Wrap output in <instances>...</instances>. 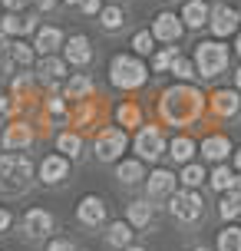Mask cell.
Segmentation results:
<instances>
[{
    "mask_svg": "<svg viewBox=\"0 0 241 251\" xmlns=\"http://www.w3.org/2000/svg\"><path fill=\"white\" fill-rule=\"evenodd\" d=\"M169 212L175 215L178 222H195L202 215V195L195 188H182V192H172V205Z\"/></svg>",
    "mask_w": 241,
    "mask_h": 251,
    "instance_id": "obj_5",
    "label": "cell"
},
{
    "mask_svg": "<svg viewBox=\"0 0 241 251\" xmlns=\"http://www.w3.org/2000/svg\"><path fill=\"white\" fill-rule=\"evenodd\" d=\"M56 149L63 152V155H70V159H79L83 155V139L76 132H63V136L56 139Z\"/></svg>",
    "mask_w": 241,
    "mask_h": 251,
    "instance_id": "obj_27",
    "label": "cell"
},
{
    "mask_svg": "<svg viewBox=\"0 0 241 251\" xmlns=\"http://www.w3.org/2000/svg\"><path fill=\"white\" fill-rule=\"evenodd\" d=\"M228 195H235V199L241 201V176H235V182H231V188H228Z\"/></svg>",
    "mask_w": 241,
    "mask_h": 251,
    "instance_id": "obj_44",
    "label": "cell"
},
{
    "mask_svg": "<svg viewBox=\"0 0 241 251\" xmlns=\"http://www.w3.org/2000/svg\"><path fill=\"white\" fill-rule=\"evenodd\" d=\"M195 66H198V73H202L205 79L221 76L225 66H228V47L218 43V40H205V43H198V50H195Z\"/></svg>",
    "mask_w": 241,
    "mask_h": 251,
    "instance_id": "obj_4",
    "label": "cell"
},
{
    "mask_svg": "<svg viewBox=\"0 0 241 251\" xmlns=\"http://www.w3.org/2000/svg\"><path fill=\"white\" fill-rule=\"evenodd\" d=\"M122 149H126V132L119 126H109V129H102L99 136H96V155H99V162H116L122 155Z\"/></svg>",
    "mask_w": 241,
    "mask_h": 251,
    "instance_id": "obj_6",
    "label": "cell"
},
{
    "mask_svg": "<svg viewBox=\"0 0 241 251\" xmlns=\"http://www.w3.org/2000/svg\"><path fill=\"white\" fill-rule=\"evenodd\" d=\"M93 113H96V106H93V100H86V102H79V109H76V126H86L89 119H93Z\"/></svg>",
    "mask_w": 241,
    "mask_h": 251,
    "instance_id": "obj_39",
    "label": "cell"
},
{
    "mask_svg": "<svg viewBox=\"0 0 241 251\" xmlns=\"http://www.w3.org/2000/svg\"><path fill=\"white\" fill-rule=\"evenodd\" d=\"M152 37L165 40V43H175L182 37V17H175V13H159L152 20Z\"/></svg>",
    "mask_w": 241,
    "mask_h": 251,
    "instance_id": "obj_10",
    "label": "cell"
},
{
    "mask_svg": "<svg viewBox=\"0 0 241 251\" xmlns=\"http://www.w3.org/2000/svg\"><path fill=\"white\" fill-rule=\"evenodd\" d=\"M208 3L205 0H185V7H182V20H185V26H202L208 24Z\"/></svg>",
    "mask_w": 241,
    "mask_h": 251,
    "instance_id": "obj_22",
    "label": "cell"
},
{
    "mask_svg": "<svg viewBox=\"0 0 241 251\" xmlns=\"http://www.w3.org/2000/svg\"><path fill=\"white\" fill-rule=\"evenodd\" d=\"M122 20H126V17H122V7H119V3H109V7H102L99 24L106 26V30H119V26H122Z\"/></svg>",
    "mask_w": 241,
    "mask_h": 251,
    "instance_id": "obj_31",
    "label": "cell"
},
{
    "mask_svg": "<svg viewBox=\"0 0 241 251\" xmlns=\"http://www.w3.org/2000/svg\"><path fill=\"white\" fill-rule=\"evenodd\" d=\"M132 47H136V53H139V56L152 53V50H155V37H152V30H142V33H136Z\"/></svg>",
    "mask_w": 241,
    "mask_h": 251,
    "instance_id": "obj_34",
    "label": "cell"
},
{
    "mask_svg": "<svg viewBox=\"0 0 241 251\" xmlns=\"http://www.w3.org/2000/svg\"><path fill=\"white\" fill-rule=\"evenodd\" d=\"M0 24H3V33H7V37H24V33H30V30L37 26V20L10 10L7 17H0Z\"/></svg>",
    "mask_w": 241,
    "mask_h": 251,
    "instance_id": "obj_19",
    "label": "cell"
},
{
    "mask_svg": "<svg viewBox=\"0 0 241 251\" xmlns=\"http://www.w3.org/2000/svg\"><path fill=\"white\" fill-rule=\"evenodd\" d=\"M3 149H26L30 142H33V126H26V123H10L7 129H3Z\"/></svg>",
    "mask_w": 241,
    "mask_h": 251,
    "instance_id": "obj_12",
    "label": "cell"
},
{
    "mask_svg": "<svg viewBox=\"0 0 241 251\" xmlns=\"http://www.w3.org/2000/svg\"><path fill=\"white\" fill-rule=\"evenodd\" d=\"M169 155H172V159H175L178 165H189V159L195 155V142H192L189 136L172 139V146H169Z\"/></svg>",
    "mask_w": 241,
    "mask_h": 251,
    "instance_id": "obj_24",
    "label": "cell"
},
{
    "mask_svg": "<svg viewBox=\"0 0 241 251\" xmlns=\"http://www.w3.org/2000/svg\"><path fill=\"white\" fill-rule=\"evenodd\" d=\"M66 60L73 63V66H86L89 60H93V50H89V40L83 37V33H76V37L66 40Z\"/></svg>",
    "mask_w": 241,
    "mask_h": 251,
    "instance_id": "obj_16",
    "label": "cell"
},
{
    "mask_svg": "<svg viewBox=\"0 0 241 251\" xmlns=\"http://www.w3.org/2000/svg\"><path fill=\"white\" fill-rule=\"evenodd\" d=\"M172 3H185V0H172Z\"/></svg>",
    "mask_w": 241,
    "mask_h": 251,
    "instance_id": "obj_53",
    "label": "cell"
},
{
    "mask_svg": "<svg viewBox=\"0 0 241 251\" xmlns=\"http://www.w3.org/2000/svg\"><path fill=\"white\" fill-rule=\"evenodd\" d=\"M238 17H241V13L235 10V7L218 3L215 10H212V17H208V26H212L215 37H228V33H235V26H238Z\"/></svg>",
    "mask_w": 241,
    "mask_h": 251,
    "instance_id": "obj_8",
    "label": "cell"
},
{
    "mask_svg": "<svg viewBox=\"0 0 241 251\" xmlns=\"http://www.w3.org/2000/svg\"><path fill=\"white\" fill-rule=\"evenodd\" d=\"M7 109H10V100H7V96L0 93V113H7Z\"/></svg>",
    "mask_w": 241,
    "mask_h": 251,
    "instance_id": "obj_46",
    "label": "cell"
},
{
    "mask_svg": "<svg viewBox=\"0 0 241 251\" xmlns=\"http://www.w3.org/2000/svg\"><path fill=\"white\" fill-rule=\"evenodd\" d=\"M116 119H119V126H129V129L142 126V113H139L136 102H122V106L116 109Z\"/></svg>",
    "mask_w": 241,
    "mask_h": 251,
    "instance_id": "obj_29",
    "label": "cell"
},
{
    "mask_svg": "<svg viewBox=\"0 0 241 251\" xmlns=\"http://www.w3.org/2000/svg\"><path fill=\"white\" fill-rule=\"evenodd\" d=\"M218 215H221V218H238L241 215V201L235 199V195H225V199H221V208H218Z\"/></svg>",
    "mask_w": 241,
    "mask_h": 251,
    "instance_id": "obj_36",
    "label": "cell"
},
{
    "mask_svg": "<svg viewBox=\"0 0 241 251\" xmlns=\"http://www.w3.org/2000/svg\"><path fill=\"white\" fill-rule=\"evenodd\" d=\"M122 251H145V248H139V245H129V248H122Z\"/></svg>",
    "mask_w": 241,
    "mask_h": 251,
    "instance_id": "obj_49",
    "label": "cell"
},
{
    "mask_svg": "<svg viewBox=\"0 0 241 251\" xmlns=\"http://www.w3.org/2000/svg\"><path fill=\"white\" fill-rule=\"evenodd\" d=\"M63 73H66V63L60 60V56H53V53H50V56L40 60V76H43L47 83H56Z\"/></svg>",
    "mask_w": 241,
    "mask_h": 251,
    "instance_id": "obj_25",
    "label": "cell"
},
{
    "mask_svg": "<svg viewBox=\"0 0 241 251\" xmlns=\"http://www.w3.org/2000/svg\"><path fill=\"white\" fill-rule=\"evenodd\" d=\"M109 79H113V86L119 89H139L145 79H149V70H145V63L139 56H116L113 66H109Z\"/></svg>",
    "mask_w": 241,
    "mask_h": 251,
    "instance_id": "obj_3",
    "label": "cell"
},
{
    "mask_svg": "<svg viewBox=\"0 0 241 251\" xmlns=\"http://www.w3.org/2000/svg\"><path fill=\"white\" fill-rule=\"evenodd\" d=\"M79 10L83 13H99V0H79Z\"/></svg>",
    "mask_w": 241,
    "mask_h": 251,
    "instance_id": "obj_42",
    "label": "cell"
},
{
    "mask_svg": "<svg viewBox=\"0 0 241 251\" xmlns=\"http://www.w3.org/2000/svg\"><path fill=\"white\" fill-rule=\"evenodd\" d=\"M238 13H241V10H238Z\"/></svg>",
    "mask_w": 241,
    "mask_h": 251,
    "instance_id": "obj_55",
    "label": "cell"
},
{
    "mask_svg": "<svg viewBox=\"0 0 241 251\" xmlns=\"http://www.w3.org/2000/svg\"><path fill=\"white\" fill-rule=\"evenodd\" d=\"M106 241L116 245V248H129V241H132V228H129V222H113L109 231H106Z\"/></svg>",
    "mask_w": 241,
    "mask_h": 251,
    "instance_id": "obj_26",
    "label": "cell"
},
{
    "mask_svg": "<svg viewBox=\"0 0 241 251\" xmlns=\"http://www.w3.org/2000/svg\"><path fill=\"white\" fill-rule=\"evenodd\" d=\"M0 50L7 53V60L13 63V70H17V66H30V63H33V47H26L24 40H3V43H0Z\"/></svg>",
    "mask_w": 241,
    "mask_h": 251,
    "instance_id": "obj_13",
    "label": "cell"
},
{
    "mask_svg": "<svg viewBox=\"0 0 241 251\" xmlns=\"http://www.w3.org/2000/svg\"><path fill=\"white\" fill-rule=\"evenodd\" d=\"M202 182H205V169H202V165H185V169H182V185H185V188H198V185H202Z\"/></svg>",
    "mask_w": 241,
    "mask_h": 251,
    "instance_id": "obj_33",
    "label": "cell"
},
{
    "mask_svg": "<svg viewBox=\"0 0 241 251\" xmlns=\"http://www.w3.org/2000/svg\"><path fill=\"white\" fill-rule=\"evenodd\" d=\"M63 47V33L56 30V26H40L37 30V43H33V50H40L43 56H50Z\"/></svg>",
    "mask_w": 241,
    "mask_h": 251,
    "instance_id": "obj_18",
    "label": "cell"
},
{
    "mask_svg": "<svg viewBox=\"0 0 241 251\" xmlns=\"http://www.w3.org/2000/svg\"><path fill=\"white\" fill-rule=\"evenodd\" d=\"M235 86L241 89V66H238V70H235Z\"/></svg>",
    "mask_w": 241,
    "mask_h": 251,
    "instance_id": "obj_47",
    "label": "cell"
},
{
    "mask_svg": "<svg viewBox=\"0 0 241 251\" xmlns=\"http://www.w3.org/2000/svg\"><path fill=\"white\" fill-rule=\"evenodd\" d=\"M202 109H205V96L195 86H185V83L165 89L162 100H159V116H162L169 126L195 123V119L202 116Z\"/></svg>",
    "mask_w": 241,
    "mask_h": 251,
    "instance_id": "obj_1",
    "label": "cell"
},
{
    "mask_svg": "<svg viewBox=\"0 0 241 251\" xmlns=\"http://www.w3.org/2000/svg\"><path fill=\"white\" fill-rule=\"evenodd\" d=\"M218 251H241V228L228 225L225 231H218Z\"/></svg>",
    "mask_w": 241,
    "mask_h": 251,
    "instance_id": "obj_28",
    "label": "cell"
},
{
    "mask_svg": "<svg viewBox=\"0 0 241 251\" xmlns=\"http://www.w3.org/2000/svg\"><path fill=\"white\" fill-rule=\"evenodd\" d=\"M10 212H7V208H0V231H7V228H10Z\"/></svg>",
    "mask_w": 241,
    "mask_h": 251,
    "instance_id": "obj_43",
    "label": "cell"
},
{
    "mask_svg": "<svg viewBox=\"0 0 241 251\" xmlns=\"http://www.w3.org/2000/svg\"><path fill=\"white\" fill-rule=\"evenodd\" d=\"M76 218L83 222V225H102V218H106V201L99 199V195H86V199L76 205Z\"/></svg>",
    "mask_w": 241,
    "mask_h": 251,
    "instance_id": "obj_11",
    "label": "cell"
},
{
    "mask_svg": "<svg viewBox=\"0 0 241 251\" xmlns=\"http://www.w3.org/2000/svg\"><path fill=\"white\" fill-rule=\"evenodd\" d=\"M208 182H212V188H218V192H228L231 182H235V172H231L228 165H218L215 172L208 176Z\"/></svg>",
    "mask_w": 241,
    "mask_h": 251,
    "instance_id": "obj_32",
    "label": "cell"
},
{
    "mask_svg": "<svg viewBox=\"0 0 241 251\" xmlns=\"http://www.w3.org/2000/svg\"><path fill=\"white\" fill-rule=\"evenodd\" d=\"M145 188H149V195H152V199L172 195V192H175V176H172L169 169H155L152 176H149V182H145Z\"/></svg>",
    "mask_w": 241,
    "mask_h": 251,
    "instance_id": "obj_17",
    "label": "cell"
},
{
    "mask_svg": "<svg viewBox=\"0 0 241 251\" xmlns=\"http://www.w3.org/2000/svg\"><path fill=\"white\" fill-rule=\"evenodd\" d=\"M169 70H172V73H175L178 79H182V83H185V79H192V76H195V70H192V63L185 60V56H182V53H178L175 60H172V66H169Z\"/></svg>",
    "mask_w": 241,
    "mask_h": 251,
    "instance_id": "obj_35",
    "label": "cell"
},
{
    "mask_svg": "<svg viewBox=\"0 0 241 251\" xmlns=\"http://www.w3.org/2000/svg\"><path fill=\"white\" fill-rule=\"evenodd\" d=\"M136 152H139V159H149V162H155V159L162 155L165 142H162L159 126H142L139 136H136Z\"/></svg>",
    "mask_w": 241,
    "mask_h": 251,
    "instance_id": "obj_7",
    "label": "cell"
},
{
    "mask_svg": "<svg viewBox=\"0 0 241 251\" xmlns=\"http://www.w3.org/2000/svg\"><path fill=\"white\" fill-rule=\"evenodd\" d=\"M152 212H155V205H149L145 199L129 201V205H126V218H129V225H132V228H145L149 222H152Z\"/></svg>",
    "mask_w": 241,
    "mask_h": 251,
    "instance_id": "obj_20",
    "label": "cell"
},
{
    "mask_svg": "<svg viewBox=\"0 0 241 251\" xmlns=\"http://www.w3.org/2000/svg\"><path fill=\"white\" fill-rule=\"evenodd\" d=\"M3 40H7V33H3V24H0V43H3Z\"/></svg>",
    "mask_w": 241,
    "mask_h": 251,
    "instance_id": "obj_51",
    "label": "cell"
},
{
    "mask_svg": "<svg viewBox=\"0 0 241 251\" xmlns=\"http://www.w3.org/2000/svg\"><path fill=\"white\" fill-rule=\"evenodd\" d=\"M195 251H208V248H195Z\"/></svg>",
    "mask_w": 241,
    "mask_h": 251,
    "instance_id": "obj_54",
    "label": "cell"
},
{
    "mask_svg": "<svg viewBox=\"0 0 241 251\" xmlns=\"http://www.w3.org/2000/svg\"><path fill=\"white\" fill-rule=\"evenodd\" d=\"M66 172H70V165H66L63 155H47V159L40 162V178H43L47 185H56V182H63Z\"/></svg>",
    "mask_w": 241,
    "mask_h": 251,
    "instance_id": "obj_14",
    "label": "cell"
},
{
    "mask_svg": "<svg viewBox=\"0 0 241 251\" xmlns=\"http://www.w3.org/2000/svg\"><path fill=\"white\" fill-rule=\"evenodd\" d=\"M30 3H33V0H3V7H7V10H13V13H20L24 7H30Z\"/></svg>",
    "mask_w": 241,
    "mask_h": 251,
    "instance_id": "obj_41",
    "label": "cell"
},
{
    "mask_svg": "<svg viewBox=\"0 0 241 251\" xmlns=\"http://www.w3.org/2000/svg\"><path fill=\"white\" fill-rule=\"evenodd\" d=\"M228 152H231V142L225 136H208L202 142V155L208 159V162H221Z\"/></svg>",
    "mask_w": 241,
    "mask_h": 251,
    "instance_id": "obj_23",
    "label": "cell"
},
{
    "mask_svg": "<svg viewBox=\"0 0 241 251\" xmlns=\"http://www.w3.org/2000/svg\"><path fill=\"white\" fill-rule=\"evenodd\" d=\"M63 3H79V0H63Z\"/></svg>",
    "mask_w": 241,
    "mask_h": 251,
    "instance_id": "obj_52",
    "label": "cell"
},
{
    "mask_svg": "<svg viewBox=\"0 0 241 251\" xmlns=\"http://www.w3.org/2000/svg\"><path fill=\"white\" fill-rule=\"evenodd\" d=\"M33 89V76L30 73H17L13 76V96H26Z\"/></svg>",
    "mask_w": 241,
    "mask_h": 251,
    "instance_id": "obj_38",
    "label": "cell"
},
{
    "mask_svg": "<svg viewBox=\"0 0 241 251\" xmlns=\"http://www.w3.org/2000/svg\"><path fill=\"white\" fill-rule=\"evenodd\" d=\"M33 7H37V10H53L56 0H33Z\"/></svg>",
    "mask_w": 241,
    "mask_h": 251,
    "instance_id": "obj_45",
    "label": "cell"
},
{
    "mask_svg": "<svg viewBox=\"0 0 241 251\" xmlns=\"http://www.w3.org/2000/svg\"><path fill=\"white\" fill-rule=\"evenodd\" d=\"M47 251H76V245H73L70 238H56V241L47 245Z\"/></svg>",
    "mask_w": 241,
    "mask_h": 251,
    "instance_id": "obj_40",
    "label": "cell"
},
{
    "mask_svg": "<svg viewBox=\"0 0 241 251\" xmlns=\"http://www.w3.org/2000/svg\"><path fill=\"white\" fill-rule=\"evenodd\" d=\"M116 176H119V182H126V185H136V182H142V162H136V159L119 162Z\"/></svg>",
    "mask_w": 241,
    "mask_h": 251,
    "instance_id": "obj_30",
    "label": "cell"
},
{
    "mask_svg": "<svg viewBox=\"0 0 241 251\" xmlns=\"http://www.w3.org/2000/svg\"><path fill=\"white\" fill-rule=\"evenodd\" d=\"M50 228H53V215L50 212H43V208H30V212L24 215V231H26V238H47L50 235Z\"/></svg>",
    "mask_w": 241,
    "mask_h": 251,
    "instance_id": "obj_9",
    "label": "cell"
},
{
    "mask_svg": "<svg viewBox=\"0 0 241 251\" xmlns=\"http://www.w3.org/2000/svg\"><path fill=\"white\" fill-rule=\"evenodd\" d=\"M33 178V165L26 155H17V152H7L0 155V192H24Z\"/></svg>",
    "mask_w": 241,
    "mask_h": 251,
    "instance_id": "obj_2",
    "label": "cell"
},
{
    "mask_svg": "<svg viewBox=\"0 0 241 251\" xmlns=\"http://www.w3.org/2000/svg\"><path fill=\"white\" fill-rule=\"evenodd\" d=\"M89 96H93V79H89V76L76 73V76H70V79H66V96H63V100L86 102Z\"/></svg>",
    "mask_w": 241,
    "mask_h": 251,
    "instance_id": "obj_21",
    "label": "cell"
},
{
    "mask_svg": "<svg viewBox=\"0 0 241 251\" xmlns=\"http://www.w3.org/2000/svg\"><path fill=\"white\" fill-rule=\"evenodd\" d=\"M235 50H238V56H241V33H238V40H235Z\"/></svg>",
    "mask_w": 241,
    "mask_h": 251,
    "instance_id": "obj_50",
    "label": "cell"
},
{
    "mask_svg": "<svg viewBox=\"0 0 241 251\" xmlns=\"http://www.w3.org/2000/svg\"><path fill=\"white\" fill-rule=\"evenodd\" d=\"M241 109V96L238 89H218L212 96V113L215 116H235Z\"/></svg>",
    "mask_w": 241,
    "mask_h": 251,
    "instance_id": "obj_15",
    "label": "cell"
},
{
    "mask_svg": "<svg viewBox=\"0 0 241 251\" xmlns=\"http://www.w3.org/2000/svg\"><path fill=\"white\" fill-rule=\"evenodd\" d=\"M235 169H238V172H241V149L235 152Z\"/></svg>",
    "mask_w": 241,
    "mask_h": 251,
    "instance_id": "obj_48",
    "label": "cell"
},
{
    "mask_svg": "<svg viewBox=\"0 0 241 251\" xmlns=\"http://www.w3.org/2000/svg\"><path fill=\"white\" fill-rule=\"evenodd\" d=\"M178 56V50L175 47H169V50H162V53H155V60H152V66H155V73H165L169 66H172V60Z\"/></svg>",
    "mask_w": 241,
    "mask_h": 251,
    "instance_id": "obj_37",
    "label": "cell"
}]
</instances>
